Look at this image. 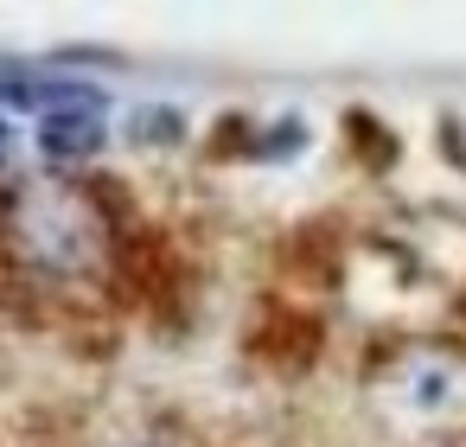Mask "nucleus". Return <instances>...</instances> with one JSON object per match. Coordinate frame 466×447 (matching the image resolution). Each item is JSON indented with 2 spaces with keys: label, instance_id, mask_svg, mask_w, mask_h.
Wrapping results in <instances>:
<instances>
[{
  "label": "nucleus",
  "instance_id": "obj_3",
  "mask_svg": "<svg viewBox=\"0 0 466 447\" xmlns=\"http://www.w3.org/2000/svg\"><path fill=\"white\" fill-rule=\"evenodd\" d=\"M0 141H7V122H0Z\"/></svg>",
  "mask_w": 466,
  "mask_h": 447
},
{
  "label": "nucleus",
  "instance_id": "obj_1",
  "mask_svg": "<svg viewBox=\"0 0 466 447\" xmlns=\"http://www.w3.org/2000/svg\"><path fill=\"white\" fill-rule=\"evenodd\" d=\"M7 237L14 249L46 269V275H84L103 256V224L84 205V192L58 186V179H33L7 198Z\"/></svg>",
  "mask_w": 466,
  "mask_h": 447
},
{
  "label": "nucleus",
  "instance_id": "obj_2",
  "mask_svg": "<svg viewBox=\"0 0 466 447\" xmlns=\"http://www.w3.org/2000/svg\"><path fill=\"white\" fill-rule=\"evenodd\" d=\"M39 147H46V160H58V167L90 160V154L103 147V109H65V116H46Z\"/></svg>",
  "mask_w": 466,
  "mask_h": 447
}]
</instances>
